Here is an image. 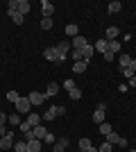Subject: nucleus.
<instances>
[{"label":"nucleus","mask_w":136,"mask_h":152,"mask_svg":"<svg viewBox=\"0 0 136 152\" xmlns=\"http://www.w3.org/2000/svg\"><path fill=\"white\" fill-rule=\"evenodd\" d=\"M64 111H66V109L61 107V104H52V107L48 109V111H45L41 118H43V121H55V118H57V116H61Z\"/></svg>","instance_id":"obj_1"},{"label":"nucleus","mask_w":136,"mask_h":152,"mask_svg":"<svg viewBox=\"0 0 136 152\" xmlns=\"http://www.w3.org/2000/svg\"><path fill=\"white\" fill-rule=\"evenodd\" d=\"M71 48H73L71 41H61V43L55 45V50H57V55H59V64L66 61V55H68V50H71Z\"/></svg>","instance_id":"obj_2"},{"label":"nucleus","mask_w":136,"mask_h":152,"mask_svg":"<svg viewBox=\"0 0 136 152\" xmlns=\"http://www.w3.org/2000/svg\"><path fill=\"white\" fill-rule=\"evenodd\" d=\"M14 104H16V111H18V114H30V107H32L30 98H18Z\"/></svg>","instance_id":"obj_3"},{"label":"nucleus","mask_w":136,"mask_h":152,"mask_svg":"<svg viewBox=\"0 0 136 152\" xmlns=\"http://www.w3.org/2000/svg\"><path fill=\"white\" fill-rule=\"evenodd\" d=\"M104 139H107V143H111V145H120V148H125V145H127V139H123V136H118L116 132L107 134Z\"/></svg>","instance_id":"obj_4"},{"label":"nucleus","mask_w":136,"mask_h":152,"mask_svg":"<svg viewBox=\"0 0 136 152\" xmlns=\"http://www.w3.org/2000/svg\"><path fill=\"white\" fill-rule=\"evenodd\" d=\"M14 148V132H7L5 136H0V150H12Z\"/></svg>","instance_id":"obj_5"},{"label":"nucleus","mask_w":136,"mask_h":152,"mask_svg":"<svg viewBox=\"0 0 136 152\" xmlns=\"http://www.w3.org/2000/svg\"><path fill=\"white\" fill-rule=\"evenodd\" d=\"M93 50L100 52V55L109 52V41H107V39H100V41H95V43H93Z\"/></svg>","instance_id":"obj_6"},{"label":"nucleus","mask_w":136,"mask_h":152,"mask_svg":"<svg viewBox=\"0 0 136 152\" xmlns=\"http://www.w3.org/2000/svg\"><path fill=\"white\" fill-rule=\"evenodd\" d=\"M43 57L48 59V61H55V64H59V55H57V50H55V45L45 48V50H43Z\"/></svg>","instance_id":"obj_7"},{"label":"nucleus","mask_w":136,"mask_h":152,"mask_svg":"<svg viewBox=\"0 0 136 152\" xmlns=\"http://www.w3.org/2000/svg\"><path fill=\"white\" fill-rule=\"evenodd\" d=\"M45 134H48V129H45L43 125H36V127H32V139H36V141H43V139H45Z\"/></svg>","instance_id":"obj_8"},{"label":"nucleus","mask_w":136,"mask_h":152,"mask_svg":"<svg viewBox=\"0 0 136 152\" xmlns=\"http://www.w3.org/2000/svg\"><path fill=\"white\" fill-rule=\"evenodd\" d=\"M52 12H55V7H52V2L43 0V2H41V14H43V18H52Z\"/></svg>","instance_id":"obj_9"},{"label":"nucleus","mask_w":136,"mask_h":152,"mask_svg":"<svg viewBox=\"0 0 136 152\" xmlns=\"http://www.w3.org/2000/svg\"><path fill=\"white\" fill-rule=\"evenodd\" d=\"M27 98H30L32 104H43V102H45V93H39V91H32Z\"/></svg>","instance_id":"obj_10"},{"label":"nucleus","mask_w":136,"mask_h":152,"mask_svg":"<svg viewBox=\"0 0 136 152\" xmlns=\"http://www.w3.org/2000/svg\"><path fill=\"white\" fill-rule=\"evenodd\" d=\"M71 45H73V50H82L84 45H89V41H86L84 37H79V34H77V37L71 41Z\"/></svg>","instance_id":"obj_11"},{"label":"nucleus","mask_w":136,"mask_h":152,"mask_svg":"<svg viewBox=\"0 0 136 152\" xmlns=\"http://www.w3.org/2000/svg\"><path fill=\"white\" fill-rule=\"evenodd\" d=\"M66 148H68V139H59L57 143H55V145H52V152H66Z\"/></svg>","instance_id":"obj_12"},{"label":"nucleus","mask_w":136,"mask_h":152,"mask_svg":"<svg viewBox=\"0 0 136 152\" xmlns=\"http://www.w3.org/2000/svg\"><path fill=\"white\" fill-rule=\"evenodd\" d=\"M16 9L25 16V14H30V9H32V7H30V2H27V0H18V2H16Z\"/></svg>","instance_id":"obj_13"},{"label":"nucleus","mask_w":136,"mask_h":152,"mask_svg":"<svg viewBox=\"0 0 136 152\" xmlns=\"http://www.w3.org/2000/svg\"><path fill=\"white\" fill-rule=\"evenodd\" d=\"M59 93V84L57 82H50L48 84V89H45V98H52V95Z\"/></svg>","instance_id":"obj_14"},{"label":"nucleus","mask_w":136,"mask_h":152,"mask_svg":"<svg viewBox=\"0 0 136 152\" xmlns=\"http://www.w3.org/2000/svg\"><path fill=\"white\" fill-rule=\"evenodd\" d=\"M93 43H89V45H84V48H82V59H84V61H89L91 57H93Z\"/></svg>","instance_id":"obj_15"},{"label":"nucleus","mask_w":136,"mask_h":152,"mask_svg":"<svg viewBox=\"0 0 136 152\" xmlns=\"http://www.w3.org/2000/svg\"><path fill=\"white\" fill-rule=\"evenodd\" d=\"M86 66H89V61H75V64H73V73L79 75V73H84V70H86Z\"/></svg>","instance_id":"obj_16"},{"label":"nucleus","mask_w":136,"mask_h":152,"mask_svg":"<svg viewBox=\"0 0 136 152\" xmlns=\"http://www.w3.org/2000/svg\"><path fill=\"white\" fill-rule=\"evenodd\" d=\"M27 152H41V141H36V139L27 141Z\"/></svg>","instance_id":"obj_17"},{"label":"nucleus","mask_w":136,"mask_h":152,"mask_svg":"<svg viewBox=\"0 0 136 152\" xmlns=\"http://www.w3.org/2000/svg\"><path fill=\"white\" fill-rule=\"evenodd\" d=\"M7 123H9L12 127H18L20 123H23V121H20V114H12V116H7Z\"/></svg>","instance_id":"obj_18"},{"label":"nucleus","mask_w":136,"mask_h":152,"mask_svg":"<svg viewBox=\"0 0 136 152\" xmlns=\"http://www.w3.org/2000/svg\"><path fill=\"white\" fill-rule=\"evenodd\" d=\"M118 61H120V70H123V68H129L132 57H129V55H120V57H118Z\"/></svg>","instance_id":"obj_19"},{"label":"nucleus","mask_w":136,"mask_h":152,"mask_svg":"<svg viewBox=\"0 0 136 152\" xmlns=\"http://www.w3.org/2000/svg\"><path fill=\"white\" fill-rule=\"evenodd\" d=\"M27 123H30L32 127L41 125V116H39V114H27Z\"/></svg>","instance_id":"obj_20"},{"label":"nucleus","mask_w":136,"mask_h":152,"mask_svg":"<svg viewBox=\"0 0 136 152\" xmlns=\"http://www.w3.org/2000/svg\"><path fill=\"white\" fill-rule=\"evenodd\" d=\"M116 37H118V27H107V41H116Z\"/></svg>","instance_id":"obj_21"},{"label":"nucleus","mask_w":136,"mask_h":152,"mask_svg":"<svg viewBox=\"0 0 136 152\" xmlns=\"http://www.w3.org/2000/svg\"><path fill=\"white\" fill-rule=\"evenodd\" d=\"M97 127H100V134H102V136H107V134H111V132H113V127H111L109 123H100Z\"/></svg>","instance_id":"obj_22"},{"label":"nucleus","mask_w":136,"mask_h":152,"mask_svg":"<svg viewBox=\"0 0 136 152\" xmlns=\"http://www.w3.org/2000/svg\"><path fill=\"white\" fill-rule=\"evenodd\" d=\"M68 98H71V100H79V98H82V89H77V86L71 89L68 91Z\"/></svg>","instance_id":"obj_23"},{"label":"nucleus","mask_w":136,"mask_h":152,"mask_svg":"<svg viewBox=\"0 0 136 152\" xmlns=\"http://www.w3.org/2000/svg\"><path fill=\"white\" fill-rule=\"evenodd\" d=\"M66 34H68V37H73V39H75V37H77V34H79L77 25H66Z\"/></svg>","instance_id":"obj_24"},{"label":"nucleus","mask_w":136,"mask_h":152,"mask_svg":"<svg viewBox=\"0 0 136 152\" xmlns=\"http://www.w3.org/2000/svg\"><path fill=\"white\" fill-rule=\"evenodd\" d=\"M120 7H123V5H120L118 0H113V2H109V14H118V12H120Z\"/></svg>","instance_id":"obj_25"},{"label":"nucleus","mask_w":136,"mask_h":152,"mask_svg":"<svg viewBox=\"0 0 136 152\" xmlns=\"http://www.w3.org/2000/svg\"><path fill=\"white\" fill-rule=\"evenodd\" d=\"M14 150H16V152H27V141H18V143H14Z\"/></svg>","instance_id":"obj_26"},{"label":"nucleus","mask_w":136,"mask_h":152,"mask_svg":"<svg viewBox=\"0 0 136 152\" xmlns=\"http://www.w3.org/2000/svg\"><path fill=\"white\" fill-rule=\"evenodd\" d=\"M93 123H95V125L104 123V111H97V109H95V114H93Z\"/></svg>","instance_id":"obj_27"},{"label":"nucleus","mask_w":136,"mask_h":152,"mask_svg":"<svg viewBox=\"0 0 136 152\" xmlns=\"http://www.w3.org/2000/svg\"><path fill=\"white\" fill-rule=\"evenodd\" d=\"M41 30H52V18H41Z\"/></svg>","instance_id":"obj_28"},{"label":"nucleus","mask_w":136,"mask_h":152,"mask_svg":"<svg viewBox=\"0 0 136 152\" xmlns=\"http://www.w3.org/2000/svg\"><path fill=\"white\" fill-rule=\"evenodd\" d=\"M20 132H23V134H27V132H32V125H30V123H27V121H23V123H20Z\"/></svg>","instance_id":"obj_29"},{"label":"nucleus","mask_w":136,"mask_h":152,"mask_svg":"<svg viewBox=\"0 0 136 152\" xmlns=\"http://www.w3.org/2000/svg\"><path fill=\"white\" fill-rule=\"evenodd\" d=\"M118 50H120V43H118V41H109V52H113V55H116Z\"/></svg>","instance_id":"obj_30"},{"label":"nucleus","mask_w":136,"mask_h":152,"mask_svg":"<svg viewBox=\"0 0 136 152\" xmlns=\"http://www.w3.org/2000/svg\"><path fill=\"white\" fill-rule=\"evenodd\" d=\"M18 98H20V95L16 93V91H9V93H7V100L12 102V104H14V102H16V100H18Z\"/></svg>","instance_id":"obj_31"},{"label":"nucleus","mask_w":136,"mask_h":152,"mask_svg":"<svg viewBox=\"0 0 136 152\" xmlns=\"http://www.w3.org/2000/svg\"><path fill=\"white\" fill-rule=\"evenodd\" d=\"M71 57L75 59V61H84V59H82V50H71Z\"/></svg>","instance_id":"obj_32"},{"label":"nucleus","mask_w":136,"mask_h":152,"mask_svg":"<svg viewBox=\"0 0 136 152\" xmlns=\"http://www.w3.org/2000/svg\"><path fill=\"white\" fill-rule=\"evenodd\" d=\"M91 148V141L89 139H79V150H89Z\"/></svg>","instance_id":"obj_33"},{"label":"nucleus","mask_w":136,"mask_h":152,"mask_svg":"<svg viewBox=\"0 0 136 152\" xmlns=\"http://www.w3.org/2000/svg\"><path fill=\"white\" fill-rule=\"evenodd\" d=\"M111 148H113V145H111V143H107V141H104L102 145L97 148V152H111Z\"/></svg>","instance_id":"obj_34"},{"label":"nucleus","mask_w":136,"mask_h":152,"mask_svg":"<svg viewBox=\"0 0 136 152\" xmlns=\"http://www.w3.org/2000/svg\"><path fill=\"white\" fill-rule=\"evenodd\" d=\"M64 89H66V91L75 89V80H66V82H64Z\"/></svg>","instance_id":"obj_35"},{"label":"nucleus","mask_w":136,"mask_h":152,"mask_svg":"<svg viewBox=\"0 0 136 152\" xmlns=\"http://www.w3.org/2000/svg\"><path fill=\"white\" fill-rule=\"evenodd\" d=\"M45 143H48V145H50V143H57V141H55V134H50V132H48V134H45Z\"/></svg>","instance_id":"obj_36"},{"label":"nucleus","mask_w":136,"mask_h":152,"mask_svg":"<svg viewBox=\"0 0 136 152\" xmlns=\"http://www.w3.org/2000/svg\"><path fill=\"white\" fill-rule=\"evenodd\" d=\"M123 75L127 77V80H132V77H134V70L132 68H123Z\"/></svg>","instance_id":"obj_37"},{"label":"nucleus","mask_w":136,"mask_h":152,"mask_svg":"<svg viewBox=\"0 0 136 152\" xmlns=\"http://www.w3.org/2000/svg\"><path fill=\"white\" fill-rule=\"evenodd\" d=\"M102 57H104V61H113V57H116V55H113V52H104Z\"/></svg>","instance_id":"obj_38"},{"label":"nucleus","mask_w":136,"mask_h":152,"mask_svg":"<svg viewBox=\"0 0 136 152\" xmlns=\"http://www.w3.org/2000/svg\"><path fill=\"white\" fill-rule=\"evenodd\" d=\"M7 123V114H2V111H0V125H5Z\"/></svg>","instance_id":"obj_39"},{"label":"nucleus","mask_w":136,"mask_h":152,"mask_svg":"<svg viewBox=\"0 0 136 152\" xmlns=\"http://www.w3.org/2000/svg\"><path fill=\"white\" fill-rule=\"evenodd\" d=\"M7 134V129H5V125H0V136H5Z\"/></svg>","instance_id":"obj_40"},{"label":"nucleus","mask_w":136,"mask_h":152,"mask_svg":"<svg viewBox=\"0 0 136 152\" xmlns=\"http://www.w3.org/2000/svg\"><path fill=\"white\" fill-rule=\"evenodd\" d=\"M86 152H97V148H93V145H91V148H89Z\"/></svg>","instance_id":"obj_41"},{"label":"nucleus","mask_w":136,"mask_h":152,"mask_svg":"<svg viewBox=\"0 0 136 152\" xmlns=\"http://www.w3.org/2000/svg\"><path fill=\"white\" fill-rule=\"evenodd\" d=\"M79 152H86V150H79Z\"/></svg>","instance_id":"obj_42"},{"label":"nucleus","mask_w":136,"mask_h":152,"mask_svg":"<svg viewBox=\"0 0 136 152\" xmlns=\"http://www.w3.org/2000/svg\"><path fill=\"white\" fill-rule=\"evenodd\" d=\"M129 152H136V150H129Z\"/></svg>","instance_id":"obj_43"},{"label":"nucleus","mask_w":136,"mask_h":152,"mask_svg":"<svg viewBox=\"0 0 136 152\" xmlns=\"http://www.w3.org/2000/svg\"><path fill=\"white\" fill-rule=\"evenodd\" d=\"M134 80H136V75H134Z\"/></svg>","instance_id":"obj_44"}]
</instances>
